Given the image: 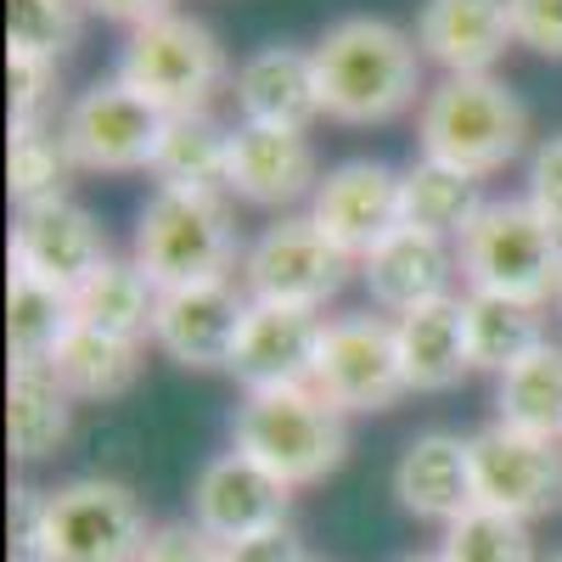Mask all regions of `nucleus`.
I'll use <instances>...</instances> for the list:
<instances>
[{"mask_svg":"<svg viewBox=\"0 0 562 562\" xmlns=\"http://www.w3.org/2000/svg\"><path fill=\"white\" fill-rule=\"evenodd\" d=\"M321 108L338 124H389L422 90L416 40L383 18H344L315 45Z\"/></svg>","mask_w":562,"mask_h":562,"instance_id":"obj_1","label":"nucleus"},{"mask_svg":"<svg viewBox=\"0 0 562 562\" xmlns=\"http://www.w3.org/2000/svg\"><path fill=\"white\" fill-rule=\"evenodd\" d=\"M416 135H422V158L484 180L524 153L529 108L518 102V90L490 74H445L422 97Z\"/></svg>","mask_w":562,"mask_h":562,"instance_id":"obj_2","label":"nucleus"},{"mask_svg":"<svg viewBox=\"0 0 562 562\" xmlns=\"http://www.w3.org/2000/svg\"><path fill=\"white\" fill-rule=\"evenodd\" d=\"M231 445L248 461H259L265 473H276L288 490H304L344 467L349 428L344 411H333L310 383H299V389L248 394L237 405V422H231Z\"/></svg>","mask_w":562,"mask_h":562,"instance_id":"obj_3","label":"nucleus"},{"mask_svg":"<svg viewBox=\"0 0 562 562\" xmlns=\"http://www.w3.org/2000/svg\"><path fill=\"white\" fill-rule=\"evenodd\" d=\"M456 265L473 293L546 304L557 299V276H562V231L529 198L484 203V214L461 231Z\"/></svg>","mask_w":562,"mask_h":562,"instance_id":"obj_4","label":"nucleus"},{"mask_svg":"<svg viewBox=\"0 0 562 562\" xmlns=\"http://www.w3.org/2000/svg\"><path fill=\"white\" fill-rule=\"evenodd\" d=\"M237 259V220L220 192H175L158 186L135 220V265L158 293L220 281Z\"/></svg>","mask_w":562,"mask_h":562,"instance_id":"obj_5","label":"nucleus"},{"mask_svg":"<svg viewBox=\"0 0 562 562\" xmlns=\"http://www.w3.org/2000/svg\"><path fill=\"white\" fill-rule=\"evenodd\" d=\"M147 108H158L164 119L180 113H209V97L225 85V52L209 23L164 12L153 23L130 29L124 52H119V74Z\"/></svg>","mask_w":562,"mask_h":562,"instance_id":"obj_6","label":"nucleus"},{"mask_svg":"<svg viewBox=\"0 0 562 562\" xmlns=\"http://www.w3.org/2000/svg\"><path fill=\"white\" fill-rule=\"evenodd\" d=\"M153 529L119 479H74L45 501V562H140Z\"/></svg>","mask_w":562,"mask_h":562,"instance_id":"obj_7","label":"nucleus"},{"mask_svg":"<svg viewBox=\"0 0 562 562\" xmlns=\"http://www.w3.org/2000/svg\"><path fill=\"white\" fill-rule=\"evenodd\" d=\"M310 389L333 411H389L400 394H411L400 366V333L378 315H344L321 333Z\"/></svg>","mask_w":562,"mask_h":562,"instance_id":"obj_8","label":"nucleus"},{"mask_svg":"<svg viewBox=\"0 0 562 562\" xmlns=\"http://www.w3.org/2000/svg\"><path fill=\"white\" fill-rule=\"evenodd\" d=\"M164 135V113L147 108L124 79H97L85 97L63 113V147L79 169L124 175V169H153Z\"/></svg>","mask_w":562,"mask_h":562,"instance_id":"obj_9","label":"nucleus"},{"mask_svg":"<svg viewBox=\"0 0 562 562\" xmlns=\"http://www.w3.org/2000/svg\"><path fill=\"white\" fill-rule=\"evenodd\" d=\"M243 276L259 304L321 310L349 281V254L326 243L310 214H288V220L265 225V237L243 259Z\"/></svg>","mask_w":562,"mask_h":562,"instance_id":"obj_10","label":"nucleus"},{"mask_svg":"<svg viewBox=\"0 0 562 562\" xmlns=\"http://www.w3.org/2000/svg\"><path fill=\"white\" fill-rule=\"evenodd\" d=\"M467 445H473L479 506L506 512L518 524L562 512V445L557 439H535V434L506 428V422H490Z\"/></svg>","mask_w":562,"mask_h":562,"instance_id":"obj_11","label":"nucleus"},{"mask_svg":"<svg viewBox=\"0 0 562 562\" xmlns=\"http://www.w3.org/2000/svg\"><path fill=\"white\" fill-rule=\"evenodd\" d=\"M248 299L231 288V281H192V288H169L158 293L153 310V338L175 366L192 371H231V355H237L243 321H248Z\"/></svg>","mask_w":562,"mask_h":562,"instance_id":"obj_12","label":"nucleus"},{"mask_svg":"<svg viewBox=\"0 0 562 562\" xmlns=\"http://www.w3.org/2000/svg\"><path fill=\"white\" fill-rule=\"evenodd\" d=\"M108 265V243H102V225L90 220L79 203L52 198V203H29L18 209L12 225V270L45 281L57 293H79L90 276Z\"/></svg>","mask_w":562,"mask_h":562,"instance_id":"obj_13","label":"nucleus"},{"mask_svg":"<svg viewBox=\"0 0 562 562\" xmlns=\"http://www.w3.org/2000/svg\"><path fill=\"white\" fill-rule=\"evenodd\" d=\"M288 506H293L288 484L265 473L259 461H248L243 450H231V456H214L198 473L192 524L203 535H214L220 546H237V540H254L270 529H288Z\"/></svg>","mask_w":562,"mask_h":562,"instance_id":"obj_14","label":"nucleus"},{"mask_svg":"<svg viewBox=\"0 0 562 562\" xmlns=\"http://www.w3.org/2000/svg\"><path fill=\"white\" fill-rule=\"evenodd\" d=\"M310 220L321 237L344 248L349 259H366L389 231L400 225V175L378 158H349L326 169L321 186L310 192Z\"/></svg>","mask_w":562,"mask_h":562,"instance_id":"obj_15","label":"nucleus"},{"mask_svg":"<svg viewBox=\"0 0 562 562\" xmlns=\"http://www.w3.org/2000/svg\"><path fill=\"white\" fill-rule=\"evenodd\" d=\"M326 326L315 321V310H293V304H259L243 321L237 355H231V378L248 394L259 389H299L315 371V349H321Z\"/></svg>","mask_w":562,"mask_h":562,"instance_id":"obj_16","label":"nucleus"},{"mask_svg":"<svg viewBox=\"0 0 562 562\" xmlns=\"http://www.w3.org/2000/svg\"><path fill=\"white\" fill-rule=\"evenodd\" d=\"M315 186L321 175H315V147L304 130H265V124L231 130L225 192H237L254 209H288Z\"/></svg>","mask_w":562,"mask_h":562,"instance_id":"obj_17","label":"nucleus"},{"mask_svg":"<svg viewBox=\"0 0 562 562\" xmlns=\"http://www.w3.org/2000/svg\"><path fill=\"white\" fill-rule=\"evenodd\" d=\"M237 108H243V124L310 130L326 113L315 52H304V45H259L237 68Z\"/></svg>","mask_w":562,"mask_h":562,"instance_id":"obj_18","label":"nucleus"},{"mask_svg":"<svg viewBox=\"0 0 562 562\" xmlns=\"http://www.w3.org/2000/svg\"><path fill=\"white\" fill-rule=\"evenodd\" d=\"M394 495L411 518L428 524H456L461 512L479 506V484H473V445L456 434H416L394 467Z\"/></svg>","mask_w":562,"mask_h":562,"instance_id":"obj_19","label":"nucleus"},{"mask_svg":"<svg viewBox=\"0 0 562 562\" xmlns=\"http://www.w3.org/2000/svg\"><path fill=\"white\" fill-rule=\"evenodd\" d=\"M360 276L371 299L394 315H411L434 299H450V276H456V254L445 237L434 231H416V225H394L389 237L360 259Z\"/></svg>","mask_w":562,"mask_h":562,"instance_id":"obj_20","label":"nucleus"},{"mask_svg":"<svg viewBox=\"0 0 562 562\" xmlns=\"http://www.w3.org/2000/svg\"><path fill=\"white\" fill-rule=\"evenodd\" d=\"M512 40L506 0H422L416 45L445 74H490Z\"/></svg>","mask_w":562,"mask_h":562,"instance_id":"obj_21","label":"nucleus"},{"mask_svg":"<svg viewBox=\"0 0 562 562\" xmlns=\"http://www.w3.org/2000/svg\"><path fill=\"white\" fill-rule=\"evenodd\" d=\"M400 366L405 383L416 394H445L461 383V371H473L467 360V315L461 299H434L411 315H400Z\"/></svg>","mask_w":562,"mask_h":562,"instance_id":"obj_22","label":"nucleus"},{"mask_svg":"<svg viewBox=\"0 0 562 562\" xmlns=\"http://www.w3.org/2000/svg\"><path fill=\"white\" fill-rule=\"evenodd\" d=\"M74 394L52 378V366H12L7 383V439L18 461H45L74 428Z\"/></svg>","mask_w":562,"mask_h":562,"instance_id":"obj_23","label":"nucleus"},{"mask_svg":"<svg viewBox=\"0 0 562 562\" xmlns=\"http://www.w3.org/2000/svg\"><path fill=\"white\" fill-rule=\"evenodd\" d=\"M52 378L74 394V400H119L135 389L140 378V344L108 338V333H90V326H68V338L52 349Z\"/></svg>","mask_w":562,"mask_h":562,"instance_id":"obj_24","label":"nucleus"},{"mask_svg":"<svg viewBox=\"0 0 562 562\" xmlns=\"http://www.w3.org/2000/svg\"><path fill=\"white\" fill-rule=\"evenodd\" d=\"M153 310H158V288L140 276L135 259H108L74 293V321L124 344H140V333H153Z\"/></svg>","mask_w":562,"mask_h":562,"instance_id":"obj_25","label":"nucleus"},{"mask_svg":"<svg viewBox=\"0 0 562 562\" xmlns=\"http://www.w3.org/2000/svg\"><path fill=\"white\" fill-rule=\"evenodd\" d=\"M484 214V198H479V180L461 175L450 164H434V158H416L405 175H400V225H416V231H434V237H456Z\"/></svg>","mask_w":562,"mask_h":562,"instance_id":"obj_26","label":"nucleus"},{"mask_svg":"<svg viewBox=\"0 0 562 562\" xmlns=\"http://www.w3.org/2000/svg\"><path fill=\"white\" fill-rule=\"evenodd\" d=\"M467 315V360L473 371H512L524 355H535L546 344L540 333V304H518V299H495V293H467L461 299Z\"/></svg>","mask_w":562,"mask_h":562,"instance_id":"obj_27","label":"nucleus"},{"mask_svg":"<svg viewBox=\"0 0 562 562\" xmlns=\"http://www.w3.org/2000/svg\"><path fill=\"white\" fill-rule=\"evenodd\" d=\"M495 422L535 439H557L562 445V344H540L535 355H524L512 371H501L495 389Z\"/></svg>","mask_w":562,"mask_h":562,"instance_id":"obj_28","label":"nucleus"},{"mask_svg":"<svg viewBox=\"0 0 562 562\" xmlns=\"http://www.w3.org/2000/svg\"><path fill=\"white\" fill-rule=\"evenodd\" d=\"M225 164H231V130H220L209 113L164 119L158 153H153L158 186H175V192H220Z\"/></svg>","mask_w":562,"mask_h":562,"instance_id":"obj_29","label":"nucleus"},{"mask_svg":"<svg viewBox=\"0 0 562 562\" xmlns=\"http://www.w3.org/2000/svg\"><path fill=\"white\" fill-rule=\"evenodd\" d=\"M74 326V299L45 288V281L12 270L7 281V344H12V366H45L52 349L68 338Z\"/></svg>","mask_w":562,"mask_h":562,"instance_id":"obj_30","label":"nucleus"},{"mask_svg":"<svg viewBox=\"0 0 562 562\" xmlns=\"http://www.w3.org/2000/svg\"><path fill=\"white\" fill-rule=\"evenodd\" d=\"M439 562H540V557H535L529 524L506 518V512H490V506H473L445 529Z\"/></svg>","mask_w":562,"mask_h":562,"instance_id":"obj_31","label":"nucleus"},{"mask_svg":"<svg viewBox=\"0 0 562 562\" xmlns=\"http://www.w3.org/2000/svg\"><path fill=\"white\" fill-rule=\"evenodd\" d=\"M79 40V0H7V52L57 63Z\"/></svg>","mask_w":562,"mask_h":562,"instance_id":"obj_32","label":"nucleus"},{"mask_svg":"<svg viewBox=\"0 0 562 562\" xmlns=\"http://www.w3.org/2000/svg\"><path fill=\"white\" fill-rule=\"evenodd\" d=\"M68 147L52 135H12V198L29 209V203H52L63 198V186H68Z\"/></svg>","mask_w":562,"mask_h":562,"instance_id":"obj_33","label":"nucleus"},{"mask_svg":"<svg viewBox=\"0 0 562 562\" xmlns=\"http://www.w3.org/2000/svg\"><path fill=\"white\" fill-rule=\"evenodd\" d=\"M12 79V135H45V119L57 113V63L7 52Z\"/></svg>","mask_w":562,"mask_h":562,"instance_id":"obj_34","label":"nucleus"},{"mask_svg":"<svg viewBox=\"0 0 562 562\" xmlns=\"http://www.w3.org/2000/svg\"><path fill=\"white\" fill-rule=\"evenodd\" d=\"M512 34L540 57H562V0H506Z\"/></svg>","mask_w":562,"mask_h":562,"instance_id":"obj_35","label":"nucleus"},{"mask_svg":"<svg viewBox=\"0 0 562 562\" xmlns=\"http://www.w3.org/2000/svg\"><path fill=\"white\" fill-rule=\"evenodd\" d=\"M45 501L34 484H12V562H45Z\"/></svg>","mask_w":562,"mask_h":562,"instance_id":"obj_36","label":"nucleus"},{"mask_svg":"<svg viewBox=\"0 0 562 562\" xmlns=\"http://www.w3.org/2000/svg\"><path fill=\"white\" fill-rule=\"evenodd\" d=\"M140 562H225V546L214 535H203L198 524H164V529H153Z\"/></svg>","mask_w":562,"mask_h":562,"instance_id":"obj_37","label":"nucleus"},{"mask_svg":"<svg viewBox=\"0 0 562 562\" xmlns=\"http://www.w3.org/2000/svg\"><path fill=\"white\" fill-rule=\"evenodd\" d=\"M529 203L562 231V135L540 140L529 158Z\"/></svg>","mask_w":562,"mask_h":562,"instance_id":"obj_38","label":"nucleus"},{"mask_svg":"<svg viewBox=\"0 0 562 562\" xmlns=\"http://www.w3.org/2000/svg\"><path fill=\"white\" fill-rule=\"evenodd\" d=\"M225 562H310V557H304V546H299L293 529H270V535L225 546Z\"/></svg>","mask_w":562,"mask_h":562,"instance_id":"obj_39","label":"nucleus"},{"mask_svg":"<svg viewBox=\"0 0 562 562\" xmlns=\"http://www.w3.org/2000/svg\"><path fill=\"white\" fill-rule=\"evenodd\" d=\"M85 7H90V12H102V18H113V23L140 29V23L164 18V12H169V0H85Z\"/></svg>","mask_w":562,"mask_h":562,"instance_id":"obj_40","label":"nucleus"},{"mask_svg":"<svg viewBox=\"0 0 562 562\" xmlns=\"http://www.w3.org/2000/svg\"><path fill=\"white\" fill-rule=\"evenodd\" d=\"M551 304H557V315H562V276H557V299H551Z\"/></svg>","mask_w":562,"mask_h":562,"instance_id":"obj_41","label":"nucleus"},{"mask_svg":"<svg viewBox=\"0 0 562 562\" xmlns=\"http://www.w3.org/2000/svg\"><path fill=\"white\" fill-rule=\"evenodd\" d=\"M405 562H439V557H405Z\"/></svg>","mask_w":562,"mask_h":562,"instance_id":"obj_42","label":"nucleus"},{"mask_svg":"<svg viewBox=\"0 0 562 562\" xmlns=\"http://www.w3.org/2000/svg\"><path fill=\"white\" fill-rule=\"evenodd\" d=\"M540 562H562V551H551V557H540Z\"/></svg>","mask_w":562,"mask_h":562,"instance_id":"obj_43","label":"nucleus"}]
</instances>
